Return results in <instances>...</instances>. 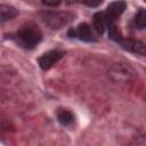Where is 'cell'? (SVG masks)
I'll list each match as a JSON object with an SVG mask.
<instances>
[{"instance_id": "cell-1", "label": "cell", "mask_w": 146, "mask_h": 146, "mask_svg": "<svg viewBox=\"0 0 146 146\" xmlns=\"http://www.w3.org/2000/svg\"><path fill=\"white\" fill-rule=\"evenodd\" d=\"M110 78L115 82H130L135 79V71L123 63H115L113 64L108 70Z\"/></svg>"}, {"instance_id": "cell-2", "label": "cell", "mask_w": 146, "mask_h": 146, "mask_svg": "<svg viewBox=\"0 0 146 146\" xmlns=\"http://www.w3.org/2000/svg\"><path fill=\"white\" fill-rule=\"evenodd\" d=\"M44 23L54 30L62 29L70 24L74 19V15L67 11H59V13H47L43 16Z\"/></svg>"}, {"instance_id": "cell-3", "label": "cell", "mask_w": 146, "mask_h": 146, "mask_svg": "<svg viewBox=\"0 0 146 146\" xmlns=\"http://www.w3.org/2000/svg\"><path fill=\"white\" fill-rule=\"evenodd\" d=\"M18 39L26 48H33L36 46L41 40V32L35 26H24L17 33Z\"/></svg>"}, {"instance_id": "cell-4", "label": "cell", "mask_w": 146, "mask_h": 146, "mask_svg": "<svg viewBox=\"0 0 146 146\" xmlns=\"http://www.w3.org/2000/svg\"><path fill=\"white\" fill-rule=\"evenodd\" d=\"M125 7H127V5L124 1H115V2L110 3L107 7V10H106V15H105V21L107 22V24L113 25L116 17L120 16L124 11Z\"/></svg>"}, {"instance_id": "cell-5", "label": "cell", "mask_w": 146, "mask_h": 146, "mask_svg": "<svg viewBox=\"0 0 146 146\" xmlns=\"http://www.w3.org/2000/svg\"><path fill=\"white\" fill-rule=\"evenodd\" d=\"M62 56H63L62 51L50 50V51L43 54L42 56H40L38 59V63L42 70H49L54 64H56L62 58Z\"/></svg>"}, {"instance_id": "cell-6", "label": "cell", "mask_w": 146, "mask_h": 146, "mask_svg": "<svg viewBox=\"0 0 146 146\" xmlns=\"http://www.w3.org/2000/svg\"><path fill=\"white\" fill-rule=\"evenodd\" d=\"M122 47L127 50L133 51V52H138L141 55H146V46H144L140 41H136V40H121L120 41Z\"/></svg>"}, {"instance_id": "cell-7", "label": "cell", "mask_w": 146, "mask_h": 146, "mask_svg": "<svg viewBox=\"0 0 146 146\" xmlns=\"http://www.w3.org/2000/svg\"><path fill=\"white\" fill-rule=\"evenodd\" d=\"M76 35L83 40V41H91L92 40V33H91V29L87 23H81L78 25L76 30Z\"/></svg>"}, {"instance_id": "cell-8", "label": "cell", "mask_w": 146, "mask_h": 146, "mask_svg": "<svg viewBox=\"0 0 146 146\" xmlns=\"http://www.w3.org/2000/svg\"><path fill=\"white\" fill-rule=\"evenodd\" d=\"M0 14H1V22H6V21L11 19L15 16H17L18 11H17L16 8H14L11 6L1 5V7H0Z\"/></svg>"}, {"instance_id": "cell-9", "label": "cell", "mask_w": 146, "mask_h": 146, "mask_svg": "<svg viewBox=\"0 0 146 146\" xmlns=\"http://www.w3.org/2000/svg\"><path fill=\"white\" fill-rule=\"evenodd\" d=\"M57 119H58L60 124L70 125L74 121V115L70 111H67V110H62V111H59L57 113Z\"/></svg>"}, {"instance_id": "cell-10", "label": "cell", "mask_w": 146, "mask_h": 146, "mask_svg": "<svg viewBox=\"0 0 146 146\" xmlns=\"http://www.w3.org/2000/svg\"><path fill=\"white\" fill-rule=\"evenodd\" d=\"M94 26L96 29V31L99 33V34H103L104 31H105V16L102 14V13H96L94 15Z\"/></svg>"}, {"instance_id": "cell-11", "label": "cell", "mask_w": 146, "mask_h": 146, "mask_svg": "<svg viewBox=\"0 0 146 146\" xmlns=\"http://www.w3.org/2000/svg\"><path fill=\"white\" fill-rule=\"evenodd\" d=\"M135 24L138 29H145L146 27V10L139 9L138 13L135 16Z\"/></svg>"}, {"instance_id": "cell-12", "label": "cell", "mask_w": 146, "mask_h": 146, "mask_svg": "<svg viewBox=\"0 0 146 146\" xmlns=\"http://www.w3.org/2000/svg\"><path fill=\"white\" fill-rule=\"evenodd\" d=\"M103 0H82V2L89 7H97L102 3Z\"/></svg>"}, {"instance_id": "cell-13", "label": "cell", "mask_w": 146, "mask_h": 146, "mask_svg": "<svg viewBox=\"0 0 146 146\" xmlns=\"http://www.w3.org/2000/svg\"><path fill=\"white\" fill-rule=\"evenodd\" d=\"M42 2L47 6H57L62 2V0H42Z\"/></svg>"}, {"instance_id": "cell-14", "label": "cell", "mask_w": 146, "mask_h": 146, "mask_svg": "<svg viewBox=\"0 0 146 146\" xmlns=\"http://www.w3.org/2000/svg\"><path fill=\"white\" fill-rule=\"evenodd\" d=\"M68 3H73V2H82V0H67Z\"/></svg>"}]
</instances>
